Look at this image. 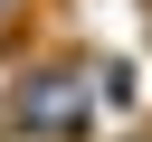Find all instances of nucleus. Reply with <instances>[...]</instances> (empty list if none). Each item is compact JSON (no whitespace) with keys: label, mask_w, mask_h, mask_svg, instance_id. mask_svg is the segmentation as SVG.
Instances as JSON below:
<instances>
[{"label":"nucleus","mask_w":152,"mask_h":142,"mask_svg":"<svg viewBox=\"0 0 152 142\" xmlns=\"http://www.w3.org/2000/svg\"><path fill=\"white\" fill-rule=\"evenodd\" d=\"M19 123H38V133H86V76H38V85L19 95Z\"/></svg>","instance_id":"obj_1"}]
</instances>
